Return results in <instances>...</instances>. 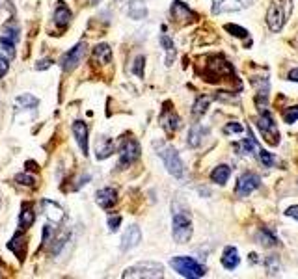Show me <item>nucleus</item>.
<instances>
[{"label": "nucleus", "mask_w": 298, "mask_h": 279, "mask_svg": "<svg viewBox=\"0 0 298 279\" xmlns=\"http://www.w3.org/2000/svg\"><path fill=\"white\" fill-rule=\"evenodd\" d=\"M155 149H157L158 157L162 158L168 173H172L174 177H183L185 166H183V160H181V157H179V153H177L175 149L172 147V145H168V143H162V141L155 143Z\"/></svg>", "instance_id": "1"}, {"label": "nucleus", "mask_w": 298, "mask_h": 279, "mask_svg": "<svg viewBox=\"0 0 298 279\" xmlns=\"http://www.w3.org/2000/svg\"><path fill=\"white\" fill-rule=\"evenodd\" d=\"M172 234L177 244H185L192 236V222H190V214L185 210H175L172 218Z\"/></svg>", "instance_id": "2"}, {"label": "nucleus", "mask_w": 298, "mask_h": 279, "mask_svg": "<svg viewBox=\"0 0 298 279\" xmlns=\"http://www.w3.org/2000/svg\"><path fill=\"white\" fill-rule=\"evenodd\" d=\"M170 264H172V268L175 270L177 274H181L183 278L196 279V278H203L205 276V268L198 262V260L192 259V257H185V255L174 257V259L170 260Z\"/></svg>", "instance_id": "3"}, {"label": "nucleus", "mask_w": 298, "mask_h": 279, "mask_svg": "<svg viewBox=\"0 0 298 279\" xmlns=\"http://www.w3.org/2000/svg\"><path fill=\"white\" fill-rule=\"evenodd\" d=\"M164 276V266L160 262H153V260H146V262H138L134 266L127 268L121 278H162Z\"/></svg>", "instance_id": "4"}, {"label": "nucleus", "mask_w": 298, "mask_h": 279, "mask_svg": "<svg viewBox=\"0 0 298 279\" xmlns=\"http://www.w3.org/2000/svg\"><path fill=\"white\" fill-rule=\"evenodd\" d=\"M140 143L134 138H125L121 141L120 147V162H118V167L123 169V167L134 164L140 158Z\"/></svg>", "instance_id": "5"}, {"label": "nucleus", "mask_w": 298, "mask_h": 279, "mask_svg": "<svg viewBox=\"0 0 298 279\" xmlns=\"http://www.w3.org/2000/svg\"><path fill=\"white\" fill-rule=\"evenodd\" d=\"M86 48H88L86 41H80V43H76L73 48H69L67 52H64L62 58H60V67H62V71L71 73L74 67L82 62L84 54H86Z\"/></svg>", "instance_id": "6"}, {"label": "nucleus", "mask_w": 298, "mask_h": 279, "mask_svg": "<svg viewBox=\"0 0 298 279\" xmlns=\"http://www.w3.org/2000/svg\"><path fill=\"white\" fill-rule=\"evenodd\" d=\"M233 67L227 60H224L222 56H213L211 58V64H207V80H214V78H222V76H231Z\"/></svg>", "instance_id": "7"}, {"label": "nucleus", "mask_w": 298, "mask_h": 279, "mask_svg": "<svg viewBox=\"0 0 298 279\" xmlns=\"http://www.w3.org/2000/svg\"><path fill=\"white\" fill-rule=\"evenodd\" d=\"M259 185H261L259 175H255V173H244V175H241L239 181H237L235 194L239 195V197H246V195H250L253 190H257Z\"/></svg>", "instance_id": "8"}, {"label": "nucleus", "mask_w": 298, "mask_h": 279, "mask_svg": "<svg viewBox=\"0 0 298 279\" xmlns=\"http://www.w3.org/2000/svg\"><path fill=\"white\" fill-rule=\"evenodd\" d=\"M257 127L259 130L265 134V136H269V141L270 143H278L279 140V132H278V127H276V123L272 119V116L269 114V110L259 114V119H257Z\"/></svg>", "instance_id": "9"}, {"label": "nucleus", "mask_w": 298, "mask_h": 279, "mask_svg": "<svg viewBox=\"0 0 298 279\" xmlns=\"http://www.w3.org/2000/svg\"><path fill=\"white\" fill-rule=\"evenodd\" d=\"M255 0H218L213 6V13H231V11H241L251 6Z\"/></svg>", "instance_id": "10"}, {"label": "nucleus", "mask_w": 298, "mask_h": 279, "mask_svg": "<svg viewBox=\"0 0 298 279\" xmlns=\"http://www.w3.org/2000/svg\"><path fill=\"white\" fill-rule=\"evenodd\" d=\"M73 134H74L76 143H78V147L82 151V155L84 157H88V155H90V138H88L90 130H88V125H86L84 121H74Z\"/></svg>", "instance_id": "11"}, {"label": "nucleus", "mask_w": 298, "mask_h": 279, "mask_svg": "<svg viewBox=\"0 0 298 279\" xmlns=\"http://www.w3.org/2000/svg\"><path fill=\"white\" fill-rule=\"evenodd\" d=\"M41 209H43L45 216L49 218V222L56 223V225L64 223L65 212H64V209L56 203V201H52V199H43V201H41Z\"/></svg>", "instance_id": "12"}, {"label": "nucleus", "mask_w": 298, "mask_h": 279, "mask_svg": "<svg viewBox=\"0 0 298 279\" xmlns=\"http://www.w3.org/2000/svg\"><path fill=\"white\" fill-rule=\"evenodd\" d=\"M8 248L13 251V255L17 257L21 262L26 257V250H28V238L25 232H15L13 238L8 242Z\"/></svg>", "instance_id": "13"}, {"label": "nucleus", "mask_w": 298, "mask_h": 279, "mask_svg": "<svg viewBox=\"0 0 298 279\" xmlns=\"http://www.w3.org/2000/svg\"><path fill=\"white\" fill-rule=\"evenodd\" d=\"M285 23V13L281 11V6L279 4H272L267 11V24L272 32H279L281 26Z\"/></svg>", "instance_id": "14"}, {"label": "nucleus", "mask_w": 298, "mask_h": 279, "mask_svg": "<svg viewBox=\"0 0 298 279\" xmlns=\"http://www.w3.org/2000/svg\"><path fill=\"white\" fill-rule=\"evenodd\" d=\"M170 13H172V17L179 21V23H188V21H194L196 19V13L192 9L186 6L185 2H181V0H174V4H172V8H170Z\"/></svg>", "instance_id": "15"}, {"label": "nucleus", "mask_w": 298, "mask_h": 279, "mask_svg": "<svg viewBox=\"0 0 298 279\" xmlns=\"http://www.w3.org/2000/svg\"><path fill=\"white\" fill-rule=\"evenodd\" d=\"M95 201L97 205L104 209V210H108L112 209L114 205L118 203V192L110 188V186H106V188H101V190H97V194H95Z\"/></svg>", "instance_id": "16"}, {"label": "nucleus", "mask_w": 298, "mask_h": 279, "mask_svg": "<svg viewBox=\"0 0 298 279\" xmlns=\"http://www.w3.org/2000/svg\"><path fill=\"white\" fill-rule=\"evenodd\" d=\"M142 240V231H140L138 225H130L127 231L123 232V238H121V251H129L132 248H136Z\"/></svg>", "instance_id": "17"}, {"label": "nucleus", "mask_w": 298, "mask_h": 279, "mask_svg": "<svg viewBox=\"0 0 298 279\" xmlns=\"http://www.w3.org/2000/svg\"><path fill=\"white\" fill-rule=\"evenodd\" d=\"M36 222V212H34V205L25 201L21 205V212H19V227L21 231H28Z\"/></svg>", "instance_id": "18"}, {"label": "nucleus", "mask_w": 298, "mask_h": 279, "mask_svg": "<svg viewBox=\"0 0 298 279\" xmlns=\"http://www.w3.org/2000/svg\"><path fill=\"white\" fill-rule=\"evenodd\" d=\"M19 36H21V28L15 19H9L4 23V26L0 28V39L2 41H9V43H17Z\"/></svg>", "instance_id": "19"}, {"label": "nucleus", "mask_w": 298, "mask_h": 279, "mask_svg": "<svg viewBox=\"0 0 298 279\" xmlns=\"http://www.w3.org/2000/svg\"><path fill=\"white\" fill-rule=\"evenodd\" d=\"M114 141L110 138H106V136H99L97 141H95V157L97 160H104V158H108L114 153Z\"/></svg>", "instance_id": "20"}, {"label": "nucleus", "mask_w": 298, "mask_h": 279, "mask_svg": "<svg viewBox=\"0 0 298 279\" xmlns=\"http://www.w3.org/2000/svg\"><path fill=\"white\" fill-rule=\"evenodd\" d=\"M235 149H237V153L242 155V157H251L253 153H257V149H259V143L255 141V138L251 136L250 129H248V138L239 141V143H235Z\"/></svg>", "instance_id": "21"}, {"label": "nucleus", "mask_w": 298, "mask_h": 279, "mask_svg": "<svg viewBox=\"0 0 298 279\" xmlns=\"http://www.w3.org/2000/svg\"><path fill=\"white\" fill-rule=\"evenodd\" d=\"M160 125H162V129L166 130L168 134L175 132V130L181 127V119H179L172 110H168V104H166V110L162 112V116H160Z\"/></svg>", "instance_id": "22"}, {"label": "nucleus", "mask_w": 298, "mask_h": 279, "mask_svg": "<svg viewBox=\"0 0 298 279\" xmlns=\"http://www.w3.org/2000/svg\"><path fill=\"white\" fill-rule=\"evenodd\" d=\"M241 262V257H239V250L235 246H227L222 253V266L225 270H235Z\"/></svg>", "instance_id": "23"}, {"label": "nucleus", "mask_w": 298, "mask_h": 279, "mask_svg": "<svg viewBox=\"0 0 298 279\" xmlns=\"http://www.w3.org/2000/svg\"><path fill=\"white\" fill-rule=\"evenodd\" d=\"M71 19H73V13H71V9L67 8L65 4H58V6H56L54 15H52V21H54L56 26L65 28L71 23Z\"/></svg>", "instance_id": "24"}, {"label": "nucleus", "mask_w": 298, "mask_h": 279, "mask_svg": "<svg viewBox=\"0 0 298 279\" xmlns=\"http://www.w3.org/2000/svg\"><path fill=\"white\" fill-rule=\"evenodd\" d=\"M93 62H97L99 65H108L112 62V48L110 45L106 43H101V45L93 46Z\"/></svg>", "instance_id": "25"}, {"label": "nucleus", "mask_w": 298, "mask_h": 279, "mask_svg": "<svg viewBox=\"0 0 298 279\" xmlns=\"http://www.w3.org/2000/svg\"><path fill=\"white\" fill-rule=\"evenodd\" d=\"M229 175H231V167L227 166V164H220V166H216L213 169L211 181L216 183V185H225L227 179H229Z\"/></svg>", "instance_id": "26"}, {"label": "nucleus", "mask_w": 298, "mask_h": 279, "mask_svg": "<svg viewBox=\"0 0 298 279\" xmlns=\"http://www.w3.org/2000/svg\"><path fill=\"white\" fill-rule=\"evenodd\" d=\"M37 104H39V99L30 95V93H23L15 99V106L19 110H34Z\"/></svg>", "instance_id": "27"}, {"label": "nucleus", "mask_w": 298, "mask_h": 279, "mask_svg": "<svg viewBox=\"0 0 298 279\" xmlns=\"http://www.w3.org/2000/svg\"><path fill=\"white\" fill-rule=\"evenodd\" d=\"M205 134H207V129H203L201 125H192V129L188 132V145L190 147H198L199 143H201V138H203Z\"/></svg>", "instance_id": "28"}, {"label": "nucleus", "mask_w": 298, "mask_h": 279, "mask_svg": "<svg viewBox=\"0 0 298 279\" xmlns=\"http://www.w3.org/2000/svg\"><path fill=\"white\" fill-rule=\"evenodd\" d=\"M129 17L130 19H146L148 17V8H146V4H142V2H138V0H132L129 6Z\"/></svg>", "instance_id": "29"}, {"label": "nucleus", "mask_w": 298, "mask_h": 279, "mask_svg": "<svg viewBox=\"0 0 298 279\" xmlns=\"http://www.w3.org/2000/svg\"><path fill=\"white\" fill-rule=\"evenodd\" d=\"M160 45H162V48L166 50V65H172L174 64V58H175V45H174V41L170 39L168 36H160Z\"/></svg>", "instance_id": "30"}, {"label": "nucleus", "mask_w": 298, "mask_h": 279, "mask_svg": "<svg viewBox=\"0 0 298 279\" xmlns=\"http://www.w3.org/2000/svg\"><path fill=\"white\" fill-rule=\"evenodd\" d=\"M257 242L263 244L265 248H272V246H278V238H276V234L270 231V229H261L257 232Z\"/></svg>", "instance_id": "31"}, {"label": "nucleus", "mask_w": 298, "mask_h": 279, "mask_svg": "<svg viewBox=\"0 0 298 279\" xmlns=\"http://www.w3.org/2000/svg\"><path fill=\"white\" fill-rule=\"evenodd\" d=\"M209 102H211V97H198V101L192 106V116L194 117H201L207 112V108H209Z\"/></svg>", "instance_id": "32"}, {"label": "nucleus", "mask_w": 298, "mask_h": 279, "mask_svg": "<svg viewBox=\"0 0 298 279\" xmlns=\"http://www.w3.org/2000/svg\"><path fill=\"white\" fill-rule=\"evenodd\" d=\"M144 64H146V58L144 56H136L134 62H132V73L136 74L138 78H144Z\"/></svg>", "instance_id": "33"}, {"label": "nucleus", "mask_w": 298, "mask_h": 279, "mask_svg": "<svg viewBox=\"0 0 298 279\" xmlns=\"http://www.w3.org/2000/svg\"><path fill=\"white\" fill-rule=\"evenodd\" d=\"M15 181H17V185L21 186H36L37 179L34 175H30V173H19L15 175Z\"/></svg>", "instance_id": "34"}, {"label": "nucleus", "mask_w": 298, "mask_h": 279, "mask_svg": "<svg viewBox=\"0 0 298 279\" xmlns=\"http://www.w3.org/2000/svg\"><path fill=\"white\" fill-rule=\"evenodd\" d=\"M257 157H259V160H261V164H263V166H267V167L274 166V157L270 155L269 151H265L263 147L257 149Z\"/></svg>", "instance_id": "35"}, {"label": "nucleus", "mask_w": 298, "mask_h": 279, "mask_svg": "<svg viewBox=\"0 0 298 279\" xmlns=\"http://www.w3.org/2000/svg\"><path fill=\"white\" fill-rule=\"evenodd\" d=\"M224 28L235 37H248V30H244V28L239 26V24H225Z\"/></svg>", "instance_id": "36"}, {"label": "nucleus", "mask_w": 298, "mask_h": 279, "mask_svg": "<svg viewBox=\"0 0 298 279\" xmlns=\"http://www.w3.org/2000/svg\"><path fill=\"white\" fill-rule=\"evenodd\" d=\"M297 119H298V106H291V108H287V110L283 112V121H285V123L293 125Z\"/></svg>", "instance_id": "37"}, {"label": "nucleus", "mask_w": 298, "mask_h": 279, "mask_svg": "<svg viewBox=\"0 0 298 279\" xmlns=\"http://www.w3.org/2000/svg\"><path fill=\"white\" fill-rule=\"evenodd\" d=\"M267 264V270H269V276H278L279 274V262L276 260V257H269L265 260Z\"/></svg>", "instance_id": "38"}, {"label": "nucleus", "mask_w": 298, "mask_h": 279, "mask_svg": "<svg viewBox=\"0 0 298 279\" xmlns=\"http://www.w3.org/2000/svg\"><path fill=\"white\" fill-rule=\"evenodd\" d=\"M52 232H54V229H52L50 225H45V227H43V238H41V248H45V246H49V244H50V240H52Z\"/></svg>", "instance_id": "39"}, {"label": "nucleus", "mask_w": 298, "mask_h": 279, "mask_svg": "<svg viewBox=\"0 0 298 279\" xmlns=\"http://www.w3.org/2000/svg\"><path fill=\"white\" fill-rule=\"evenodd\" d=\"M0 46L8 54V58H15V43H9V41H2L0 39Z\"/></svg>", "instance_id": "40"}, {"label": "nucleus", "mask_w": 298, "mask_h": 279, "mask_svg": "<svg viewBox=\"0 0 298 279\" xmlns=\"http://www.w3.org/2000/svg\"><path fill=\"white\" fill-rule=\"evenodd\" d=\"M9 71V62L8 58H4V56L0 54V78H4Z\"/></svg>", "instance_id": "41"}, {"label": "nucleus", "mask_w": 298, "mask_h": 279, "mask_svg": "<svg viewBox=\"0 0 298 279\" xmlns=\"http://www.w3.org/2000/svg\"><path fill=\"white\" fill-rule=\"evenodd\" d=\"M121 223V216H110L108 218V229H110L112 232L118 231V227H120Z\"/></svg>", "instance_id": "42"}, {"label": "nucleus", "mask_w": 298, "mask_h": 279, "mask_svg": "<svg viewBox=\"0 0 298 279\" xmlns=\"http://www.w3.org/2000/svg\"><path fill=\"white\" fill-rule=\"evenodd\" d=\"M50 65H52V60H50V58H43V60H39V62L34 65V69H36V71H43V69H49Z\"/></svg>", "instance_id": "43"}, {"label": "nucleus", "mask_w": 298, "mask_h": 279, "mask_svg": "<svg viewBox=\"0 0 298 279\" xmlns=\"http://www.w3.org/2000/svg\"><path fill=\"white\" fill-rule=\"evenodd\" d=\"M242 127L239 125V123H229V125H225V129H224V132L225 134H229V132H242Z\"/></svg>", "instance_id": "44"}, {"label": "nucleus", "mask_w": 298, "mask_h": 279, "mask_svg": "<svg viewBox=\"0 0 298 279\" xmlns=\"http://www.w3.org/2000/svg\"><path fill=\"white\" fill-rule=\"evenodd\" d=\"M90 179H92V177H90V175H82V177H80V179H78V181H76V185L73 186V190H78V188H82V186L86 185V183H88Z\"/></svg>", "instance_id": "45"}, {"label": "nucleus", "mask_w": 298, "mask_h": 279, "mask_svg": "<svg viewBox=\"0 0 298 279\" xmlns=\"http://www.w3.org/2000/svg\"><path fill=\"white\" fill-rule=\"evenodd\" d=\"M287 216H291V218H295V220H297L298 222V205H293V207H289L287 209Z\"/></svg>", "instance_id": "46"}, {"label": "nucleus", "mask_w": 298, "mask_h": 279, "mask_svg": "<svg viewBox=\"0 0 298 279\" xmlns=\"http://www.w3.org/2000/svg\"><path fill=\"white\" fill-rule=\"evenodd\" d=\"M289 80H291V82H298V67L289 73Z\"/></svg>", "instance_id": "47"}, {"label": "nucleus", "mask_w": 298, "mask_h": 279, "mask_svg": "<svg viewBox=\"0 0 298 279\" xmlns=\"http://www.w3.org/2000/svg\"><path fill=\"white\" fill-rule=\"evenodd\" d=\"M118 2H121V0H118ZM123 2H129V4H130V2H132V0H123Z\"/></svg>", "instance_id": "48"}, {"label": "nucleus", "mask_w": 298, "mask_h": 279, "mask_svg": "<svg viewBox=\"0 0 298 279\" xmlns=\"http://www.w3.org/2000/svg\"><path fill=\"white\" fill-rule=\"evenodd\" d=\"M97 2H99V0H92V4H97Z\"/></svg>", "instance_id": "49"}, {"label": "nucleus", "mask_w": 298, "mask_h": 279, "mask_svg": "<svg viewBox=\"0 0 298 279\" xmlns=\"http://www.w3.org/2000/svg\"><path fill=\"white\" fill-rule=\"evenodd\" d=\"M0 209H2V197H0Z\"/></svg>", "instance_id": "50"}, {"label": "nucleus", "mask_w": 298, "mask_h": 279, "mask_svg": "<svg viewBox=\"0 0 298 279\" xmlns=\"http://www.w3.org/2000/svg\"><path fill=\"white\" fill-rule=\"evenodd\" d=\"M0 278H2V268H0Z\"/></svg>", "instance_id": "51"}]
</instances>
